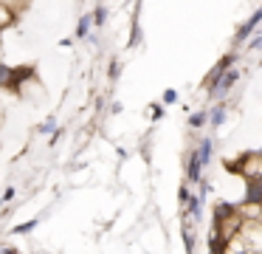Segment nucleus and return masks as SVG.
I'll use <instances>...</instances> for the list:
<instances>
[{
    "instance_id": "16",
    "label": "nucleus",
    "mask_w": 262,
    "mask_h": 254,
    "mask_svg": "<svg viewBox=\"0 0 262 254\" xmlns=\"http://www.w3.org/2000/svg\"><path fill=\"white\" fill-rule=\"evenodd\" d=\"M12 68L14 65H6V62H0V88H6L12 85Z\"/></svg>"
},
{
    "instance_id": "21",
    "label": "nucleus",
    "mask_w": 262,
    "mask_h": 254,
    "mask_svg": "<svg viewBox=\"0 0 262 254\" xmlns=\"http://www.w3.org/2000/svg\"><path fill=\"white\" fill-rule=\"evenodd\" d=\"M149 119H152V122H161V119H164V105H161V102L149 105Z\"/></svg>"
},
{
    "instance_id": "27",
    "label": "nucleus",
    "mask_w": 262,
    "mask_h": 254,
    "mask_svg": "<svg viewBox=\"0 0 262 254\" xmlns=\"http://www.w3.org/2000/svg\"><path fill=\"white\" fill-rule=\"evenodd\" d=\"M256 155H259V158H262V147H259V152H256Z\"/></svg>"
},
{
    "instance_id": "23",
    "label": "nucleus",
    "mask_w": 262,
    "mask_h": 254,
    "mask_svg": "<svg viewBox=\"0 0 262 254\" xmlns=\"http://www.w3.org/2000/svg\"><path fill=\"white\" fill-rule=\"evenodd\" d=\"M189 198H192V189H189V184H183L181 189H178V201H181V203H186Z\"/></svg>"
},
{
    "instance_id": "17",
    "label": "nucleus",
    "mask_w": 262,
    "mask_h": 254,
    "mask_svg": "<svg viewBox=\"0 0 262 254\" xmlns=\"http://www.w3.org/2000/svg\"><path fill=\"white\" fill-rule=\"evenodd\" d=\"M37 229V218H31V220H26V223H17L12 229V235H31V231Z\"/></svg>"
},
{
    "instance_id": "10",
    "label": "nucleus",
    "mask_w": 262,
    "mask_h": 254,
    "mask_svg": "<svg viewBox=\"0 0 262 254\" xmlns=\"http://www.w3.org/2000/svg\"><path fill=\"white\" fill-rule=\"evenodd\" d=\"M181 240H183V248H186V254H194V226H192V220H186V218H183Z\"/></svg>"
},
{
    "instance_id": "8",
    "label": "nucleus",
    "mask_w": 262,
    "mask_h": 254,
    "mask_svg": "<svg viewBox=\"0 0 262 254\" xmlns=\"http://www.w3.org/2000/svg\"><path fill=\"white\" fill-rule=\"evenodd\" d=\"M186 220H192V223H200V220H203V198L192 195L186 201Z\"/></svg>"
},
{
    "instance_id": "7",
    "label": "nucleus",
    "mask_w": 262,
    "mask_h": 254,
    "mask_svg": "<svg viewBox=\"0 0 262 254\" xmlns=\"http://www.w3.org/2000/svg\"><path fill=\"white\" fill-rule=\"evenodd\" d=\"M206 116H209L206 124H211V127H223L226 119H228V105L226 102H217V105H211L209 110H206Z\"/></svg>"
},
{
    "instance_id": "11",
    "label": "nucleus",
    "mask_w": 262,
    "mask_h": 254,
    "mask_svg": "<svg viewBox=\"0 0 262 254\" xmlns=\"http://www.w3.org/2000/svg\"><path fill=\"white\" fill-rule=\"evenodd\" d=\"M91 34H93L91 14H82V17H79V23H76V31H74V37H76V40H88Z\"/></svg>"
},
{
    "instance_id": "18",
    "label": "nucleus",
    "mask_w": 262,
    "mask_h": 254,
    "mask_svg": "<svg viewBox=\"0 0 262 254\" xmlns=\"http://www.w3.org/2000/svg\"><path fill=\"white\" fill-rule=\"evenodd\" d=\"M119 73H121V62L113 56V60H110V65H107V79H110V82H116V79H119Z\"/></svg>"
},
{
    "instance_id": "13",
    "label": "nucleus",
    "mask_w": 262,
    "mask_h": 254,
    "mask_svg": "<svg viewBox=\"0 0 262 254\" xmlns=\"http://www.w3.org/2000/svg\"><path fill=\"white\" fill-rule=\"evenodd\" d=\"M130 48H138L141 45V23H138V11L133 14V26H130Z\"/></svg>"
},
{
    "instance_id": "4",
    "label": "nucleus",
    "mask_w": 262,
    "mask_h": 254,
    "mask_svg": "<svg viewBox=\"0 0 262 254\" xmlns=\"http://www.w3.org/2000/svg\"><path fill=\"white\" fill-rule=\"evenodd\" d=\"M259 23H262V6H259V9H256L254 14L248 17V20L243 23V26L237 28V34H234V43H237V45H243L248 37H254V34H256V28H259Z\"/></svg>"
},
{
    "instance_id": "6",
    "label": "nucleus",
    "mask_w": 262,
    "mask_h": 254,
    "mask_svg": "<svg viewBox=\"0 0 262 254\" xmlns=\"http://www.w3.org/2000/svg\"><path fill=\"white\" fill-rule=\"evenodd\" d=\"M194 155H198V161H200V167H203V169L209 167L211 158H214V139H209V135L200 139L198 147H194Z\"/></svg>"
},
{
    "instance_id": "22",
    "label": "nucleus",
    "mask_w": 262,
    "mask_h": 254,
    "mask_svg": "<svg viewBox=\"0 0 262 254\" xmlns=\"http://www.w3.org/2000/svg\"><path fill=\"white\" fill-rule=\"evenodd\" d=\"M14 195H17V189H14V186H6V192H3V195H0V203H3V209H6L9 203L14 201Z\"/></svg>"
},
{
    "instance_id": "9",
    "label": "nucleus",
    "mask_w": 262,
    "mask_h": 254,
    "mask_svg": "<svg viewBox=\"0 0 262 254\" xmlns=\"http://www.w3.org/2000/svg\"><path fill=\"white\" fill-rule=\"evenodd\" d=\"M14 23H17V9H12V6H6V3H0V31L12 28Z\"/></svg>"
},
{
    "instance_id": "3",
    "label": "nucleus",
    "mask_w": 262,
    "mask_h": 254,
    "mask_svg": "<svg viewBox=\"0 0 262 254\" xmlns=\"http://www.w3.org/2000/svg\"><path fill=\"white\" fill-rule=\"evenodd\" d=\"M245 206H262V169L245 181Z\"/></svg>"
},
{
    "instance_id": "15",
    "label": "nucleus",
    "mask_w": 262,
    "mask_h": 254,
    "mask_svg": "<svg viewBox=\"0 0 262 254\" xmlns=\"http://www.w3.org/2000/svg\"><path fill=\"white\" fill-rule=\"evenodd\" d=\"M59 127V122H57V119H54V116H48L46 119V122H42V124H37V133H40V135H51L54 133V130H57Z\"/></svg>"
},
{
    "instance_id": "1",
    "label": "nucleus",
    "mask_w": 262,
    "mask_h": 254,
    "mask_svg": "<svg viewBox=\"0 0 262 254\" xmlns=\"http://www.w3.org/2000/svg\"><path fill=\"white\" fill-rule=\"evenodd\" d=\"M237 62H239V54H237V51H231V54H226L220 62H214V68L209 71V76H206V82H203L206 99H211V93H214V88H217V82H220L223 71H228V68H234Z\"/></svg>"
},
{
    "instance_id": "25",
    "label": "nucleus",
    "mask_w": 262,
    "mask_h": 254,
    "mask_svg": "<svg viewBox=\"0 0 262 254\" xmlns=\"http://www.w3.org/2000/svg\"><path fill=\"white\" fill-rule=\"evenodd\" d=\"M124 110V105H121V102H113V105H110V113H121Z\"/></svg>"
},
{
    "instance_id": "14",
    "label": "nucleus",
    "mask_w": 262,
    "mask_h": 254,
    "mask_svg": "<svg viewBox=\"0 0 262 254\" xmlns=\"http://www.w3.org/2000/svg\"><path fill=\"white\" fill-rule=\"evenodd\" d=\"M206 122H209V116H206V110H194L192 116L186 119V124L192 130H200V127H206Z\"/></svg>"
},
{
    "instance_id": "5",
    "label": "nucleus",
    "mask_w": 262,
    "mask_h": 254,
    "mask_svg": "<svg viewBox=\"0 0 262 254\" xmlns=\"http://www.w3.org/2000/svg\"><path fill=\"white\" fill-rule=\"evenodd\" d=\"M203 181V167H200L198 155H194V147L186 152V184H200Z\"/></svg>"
},
{
    "instance_id": "26",
    "label": "nucleus",
    "mask_w": 262,
    "mask_h": 254,
    "mask_svg": "<svg viewBox=\"0 0 262 254\" xmlns=\"http://www.w3.org/2000/svg\"><path fill=\"white\" fill-rule=\"evenodd\" d=\"M0 254H20V251L14 246H3V248H0Z\"/></svg>"
},
{
    "instance_id": "20",
    "label": "nucleus",
    "mask_w": 262,
    "mask_h": 254,
    "mask_svg": "<svg viewBox=\"0 0 262 254\" xmlns=\"http://www.w3.org/2000/svg\"><path fill=\"white\" fill-rule=\"evenodd\" d=\"M245 45H248V51L254 54V51H262V34H254V37L245 40Z\"/></svg>"
},
{
    "instance_id": "19",
    "label": "nucleus",
    "mask_w": 262,
    "mask_h": 254,
    "mask_svg": "<svg viewBox=\"0 0 262 254\" xmlns=\"http://www.w3.org/2000/svg\"><path fill=\"white\" fill-rule=\"evenodd\" d=\"M161 105H164V107L166 105H178V90L175 88H166L164 96H161Z\"/></svg>"
},
{
    "instance_id": "12",
    "label": "nucleus",
    "mask_w": 262,
    "mask_h": 254,
    "mask_svg": "<svg viewBox=\"0 0 262 254\" xmlns=\"http://www.w3.org/2000/svg\"><path fill=\"white\" fill-rule=\"evenodd\" d=\"M91 23H93V31L104 28V23H107V9H104V6H96V9L91 11Z\"/></svg>"
},
{
    "instance_id": "24",
    "label": "nucleus",
    "mask_w": 262,
    "mask_h": 254,
    "mask_svg": "<svg viewBox=\"0 0 262 254\" xmlns=\"http://www.w3.org/2000/svg\"><path fill=\"white\" fill-rule=\"evenodd\" d=\"M71 45H74V37H62V40H59V48H71Z\"/></svg>"
},
{
    "instance_id": "2",
    "label": "nucleus",
    "mask_w": 262,
    "mask_h": 254,
    "mask_svg": "<svg viewBox=\"0 0 262 254\" xmlns=\"http://www.w3.org/2000/svg\"><path fill=\"white\" fill-rule=\"evenodd\" d=\"M239 76H243V73H239L237 68H228V71H223V76H220V82H217V88H214V93H211V99L223 102V99H226V96L234 90V85L239 82Z\"/></svg>"
}]
</instances>
